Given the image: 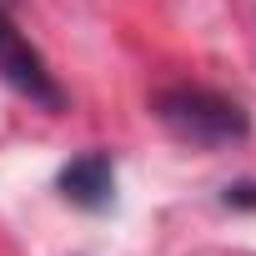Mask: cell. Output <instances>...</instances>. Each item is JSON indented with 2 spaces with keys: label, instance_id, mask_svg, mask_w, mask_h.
Masks as SVG:
<instances>
[{
  "label": "cell",
  "instance_id": "1",
  "mask_svg": "<svg viewBox=\"0 0 256 256\" xmlns=\"http://www.w3.org/2000/svg\"><path fill=\"white\" fill-rule=\"evenodd\" d=\"M156 120L186 146H201V151H216V146H236L246 141L251 131V116L231 100V96H216V90H201V86H171L156 96Z\"/></svg>",
  "mask_w": 256,
  "mask_h": 256
},
{
  "label": "cell",
  "instance_id": "2",
  "mask_svg": "<svg viewBox=\"0 0 256 256\" xmlns=\"http://www.w3.org/2000/svg\"><path fill=\"white\" fill-rule=\"evenodd\" d=\"M0 80H6L16 96L46 106V110H60V106H66V90L56 86L46 56H40V50H36L10 20H6V10H0Z\"/></svg>",
  "mask_w": 256,
  "mask_h": 256
},
{
  "label": "cell",
  "instance_id": "3",
  "mask_svg": "<svg viewBox=\"0 0 256 256\" xmlns=\"http://www.w3.org/2000/svg\"><path fill=\"white\" fill-rule=\"evenodd\" d=\"M56 186H60L66 201H76L86 211H106L116 201V166H110L106 151H86V156H76V161L60 166Z\"/></svg>",
  "mask_w": 256,
  "mask_h": 256
},
{
  "label": "cell",
  "instance_id": "4",
  "mask_svg": "<svg viewBox=\"0 0 256 256\" xmlns=\"http://www.w3.org/2000/svg\"><path fill=\"white\" fill-rule=\"evenodd\" d=\"M226 201H231V206H256V186H251V181H241V186H226Z\"/></svg>",
  "mask_w": 256,
  "mask_h": 256
},
{
  "label": "cell",
  "instance_id": "5",
  "mask_svg": "<svg viewBox=\"0 0 256 256\" xmlns=\"http://www.w3.org/2000/svg\"><path fill=\"white\" fill-rule=\"evenodd\" d=\"M6 6H10V0H0V10H6Z\"/></svg>",
  "mask_w": 256,
  "mask_h": 256
}]
</instances>
